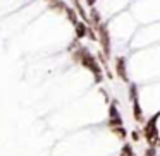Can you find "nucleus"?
<instances>
[{"mask_svg":"<svg viewBox=\"0 0 160 156\" xmlns=\"http://www.w3.org/2000/svg\"><path fill=\"white\" fill-rule=\"evenodd\" d=\"M97 38H98V41H100L102 48H103V53L105 55H110V33H108L107 24L102 22L97 28Z\"/></svg>","mask_w":160,"mask_h":156,"instance_id":"7ed1b4c3","label":"nucleus"},{"mask_svg":"<svg viewBox=\"0 0 160 156\" xmlns=\"http://www.w3.org/2000/svg\"><path fill=\"white\" fill-rule=\"evenodd\" d=\"M88 22H91V26H93L95 29H97L98 26L102 24V16H100V12H98L97 9H93V7H91L90 16H88Z\"/></svg>","mask_w":160,"mask_h":156,"instance_id":"0eeeda50","label":"nucleus"},{"mask_svg":"<svg viewBox=\"0 0 160 156\" xmlns=\"http://www.w3.org/2000/svg\"><path fill=\"white\" fill-rule=\"evenodd\" d=\"M64 14H66V17L69 19V22H72V24H76L78 22V12H76V9L74 7H69V5H66V9H64Z\"/></svg>","mask_w":160,"mask_h":156,"instance_id":"6e6552de","label":"nucleus"},{"mask_svg":"<svg viewBox=\"0 0 160 156\" xmlns=\"http://www.w3.org/2000/svg\"><path fill=\"white\" fill-rule=\"evenodd\" d=\"M95 2H97V0H86V4L90 5V7H93V5H95Z\"/></svg>","mask_w":160,"mask_h":156,"instance_id":"2eb2a0df","label":"nucleus"},{"mask_svg":"<svg viewBox=\"0 0 160 156\" xmlns=\"http://www.w3.org/2000/svg\"><path fill=\"white\" fill-rule=\"evenodd\" d=\"M47 2H50V0H47Z\"/></svg>","mask_w":160,"mask_h":156,"instance_id":"dca6fc26","label":"nucleus"},{"mask_svg":"<svg viewBox=\"0 0 160 156\" xmlns=\"http://www.w3.org/2000/svg\"><path fill=\"white\" fill-rule=\"evenodd\" d=\"M129 98H131V101H132V117H134V120L143 122V110L138 103V91H136L134 84H131V87H129Z\"/></svg>","mask_w":160,"mask_h":156,"instance_id":"20e7f679","label":"nucleus"},{"mask_svg":"<svg viewBox=\"0 0 160 156\" xmlns=\"http://www.w3.org/2000/svg\"><path fill=\"white\" fill-rule=\"evenodd\" d=\"M132 139H134V141H139V134H138V132H132Z\"/></svg>","mask_w":160,"mask_h":156,"instance_id":"4468645a","label":"nucleus"},{"mask_svg":"<svg viewBox=\"0 0 160 156\" xmlns=\"http://www.w3.org/2000/svg\"><path fill=\"white\" fill-rule=\"evenodd\" d=\"M66 2H62V0H50L48 2V9L50 11H55V12H64V9H66Z\"/></svg>","mask_w":160,"mask_h":156,"instance_id":"1a4fd4ad","label":"nucleus"},{"mask_svg":"<svg viewBox=\"0 0 160 156\" xmlns=\"http://www.w3.org/2000/svg\"><path fill=\"white\" fill-rule=\"evenodd\" d=\"M155 154H157L155 148H153V146H148V148H146V151H145V156H155Z\"/></svg>","mask_w":160,"mask_h":156,"instance_id":"ddd939ff","label":"nucleus"},{"mask_svg":"<svg viewBox=\"0 0 160 156\" xmlns=\"http://www.w3.org/2000/svg\"><path fill=\"white\" fill-rule=\"evenodd\" d=\"M157 120H158V115L152 117L148 122H146L145 129H143V135H145L146 142L153 148L160 146V137H158V129H157Z\"/></svg>","mask_w":160,"mask_h":156,"instance_id":"f03ea898","label":"nucleus"},{"mask_svg":"<svg viewBox=\"0 0 160 156\" xmlns=\"http://www.w3.org/2000/svg\"><path fill=\"white\" fill-rule=\"evenodd\" d=\"M112 132H114V134L117 135L119 139H122V141L126 139V130H124V127H115V129H112Z\"/></svg>","mask_w":160,"mask_h":156,"instance_id":"f8f14e48","label":"nucleus"},{"mask_svg":"<svg viewBox=\"0 0 160 156\" xmlns=\"http://www.w3.org/2000/svg\"><path fill=\"white\" fill-rule=\"evenodd\" d=\"M112 118H121L119 110H117L115 105H110V108H108V120H112Z\"/></svg>","mask_w":160,"mask_h":156,"instance_id":"9d476101","label":"nucleus"},{"mask_svg":"<svg viewBox=\"0 0 160 156\" xmlns=\"http://www.w3.org/2000/svg\"><path fill=\"white\" fill-rule=\"evenodd\" d=\"M115 72L121 79L128 81V69H126V59L124 57H117L115 59Z\"/></svg>","mask_w":160,"mask_h":156,"instance_id":"39448f33","label":"nucleus"},{"mask_svg":"<svg viewBox=\"0 0 160 156\" xmlns=\"http://www.w3.org/2000/svg\"><path fill=\"white\" fill-rule=\"evenodd\" d=\"M72 59L76 60V62H79L83 67L90 69L97 83H100V81H102V67L98 65L97 59H95V57L91 55V53L88 52L86 48H83V46H78V48L74 50V53H72Z\"/></svg>","mask_w":160,"mask_h":156,"instance_id":"f257e3e1","label":"nucleus"},{"mask_svg":"<svg viewBox=\"0 0 160 156\" xmlns=\"http://www.w3.org/2000/svg\"><path fill=\"white\" fill-rule=\"evenodd\" d=\"M74 29H76V38L78 40L86 38V35H88V24H86V22L78 21L76 24H74Z\"/></svg>","mask_w":160,"mask_h":156,"instance_id":"423d86ee","label":"nucleus"},{"mask_svg":"<svg viewBox=\"0 0 160 156\" xmlns=\"http://www.w3.org/2000/svg\"><path fill=\"white\" fill-rule=\"evenodd\" d=\"M121 156H134V151H132L131 144H124L121 149Z\"/></svg>","mask_w":160,"mask_h":156,"instance_id":"9b49d317","label":"nucleus"}]
</instances>
